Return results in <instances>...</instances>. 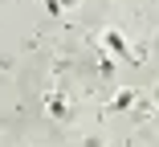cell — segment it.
<instances>
[{
	"label": "cell",
	"mask_w": 159,
	"mask_h": 147,
	"mask_svg": "<svg viewBox=\"0 0 159 147\" xmlns=\"http://www.w3.org/2000/svg\"><path fill=\"white\" fill-rule=\"evenodd\" d=\"M102 41H106V49H110V53L126 57V41H122V33H114V29H106V37H102Z\"/></svg>",
	"instance_id": "cell-1"
},
{
	"label": "cell",
	"mask_w": 159,
	"mask_h": 147,
	"mask_svg": "<svg viewBox=\"0 0 159 147\" xmlns=\"http://www.w3.org/2000/svg\"><path fill=\"white\" fill-rule=\"evenodd\" d=\"M131 102H135V94H131V90H122V94H114V102H110V106H114V110H126Z\"/></svg>",
	"instance_id": "cell-2"
},
{
	"label": "cell",
	"mask_w": 159,
	"mask_h": 147,
	"mask_svg": "<svg viewBox=\"0 0 159 147\" xmlns=\"http://www.w3.org/2000/svg\"><path fill=\"white\" fill-rule=\"evenodd\" d=\"M49 114H66V102H61V98H49Z\"/></svg>",
	"instance_id": "cell-3"
},
{
	"label": "cell",
	"mask_w": 159,
	"mask_h": 147,
	"mask_svg": "<svg viewBox=\"0 0 159 147\" xmlns=\"http://www.w3.org/2000/svg\"><path fill=\"white\" fill-rule=\"evenodd\" d=\"M45 12L49 16H61V4H57V0H45Z\"/></svg>",
	"instance_id": "cell-4"
}]
</instances>
